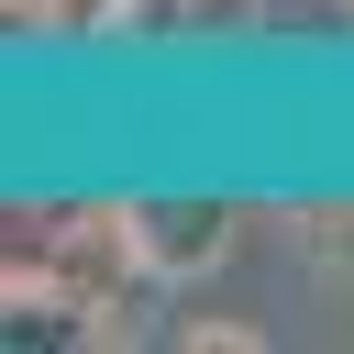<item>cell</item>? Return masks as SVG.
<instances>
[]
</instances>
